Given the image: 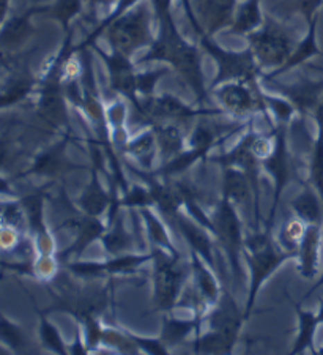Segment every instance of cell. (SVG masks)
<instances>
[{
    "instance_id": "e0dca14e",
    "label": "cell",
    "mask_w": 323,
    "mask_h": 355,
    "mask_svg": "<svg viewBox=\"0 0 323 355\" xmlns=\"http://www.w3.org/2000/svg\"><path fill=\"white\" fill-rule=\"evenodd\" d=\"M292 210L306 225H323V202L315 188L306 185L303 191L292 200Z\"/></svg>"
},
{
    "instance_id": "5b68a950",
    "label": "cell",
    "mask_w": 323,
    "mask_h": 355,
    "mask_svg": "<svg viewBox=\"0 0 323 355\" xmlns=\"http://www.w3.org/2000/svg\"><path fill=\"white\" fill-rule=\"evenodd\" d=\"M109 40L115 53L130 55L132 51L150 42L148 18L143 10L132 11L117 19L109 28Z\"/></svg>"
},
{
    "instance_id": "ac0fdd59",
    "label": "cell",
    "mask_w": 323,
    "mask_h": 355,
    "mask_svg": "<svg viewBox=\"0 0 323 355\" xmlns=\"http://www.w3.org/2000/svg\"><path fill=\"white\" fill-rule=\"evenodd\" d=\"M105 250L109 254L120 256L125 253H132L136 248V240L126 231L122 221V216H117L111 225H107L106 232L100 239Z\"/></svg>"
},
{
    "instance_id": "4316f807",
    "label": "cell",
    "mask_w": 323,
    "mask_h": 355,
    "mask_svg": "<svg viewBox=\"0 0 323 355\" xmlns=\"http://www.w3.org/2000/svg\"><path fill=\"white\" fill-rule=\"evenodd\" d=\"M119 204L120 207L143 209V207H152V205H155V200L148 188L134 185V187H130V190L126 191L123 196L119 198Z\"/></svg>"
},
{
    "instance_id": "5bb4252c",
    "label": "cell",
    "mask_w": 323,
    "mask_h": 355,
    "mask_svg": "<svg viewBox=\"0 0 323 355\" xmlns=\"http://www.w3.org/2000/svg\"><path fill=\"white\" fill-rule=\"evenodd\" d=\"M252 187L251 182L243 169L226 166L224 168V191L222 196H226L235 207L238 205L241 210H250L252 207Z\"/></svg>"
},
{
    "instance_id": "8fae6325",
    "label": "cell",
    "mask_w": 323,
    "mask_h": 355,
    "mask_svg": "<svg viewBox=\"0 0 323 355\" xmlns=\"http://www.w3.org/2000/svg\"><path fill=\"white\" fill-rule=\"evenodd\" d=\"M68 142H70V135L63 137L62 141L57 142L53 147H49L48 150L40 153V157L33 163V173L46 177H59L62 174L70 173V171L79 169V166L73 164L67 158Z\"/></svg>"
},
{
    "instance_id": "cb8c5ba5",
    "label": "cell",
    "mask_w": 323,
    "mask_h": 355,
    "mask_svg": "<svg viewBox=\"0 0 323 355\" xmlns=\"http://www.w3.org/2000/svg\"><path fill=\"white\" fill-rule=\"evenodd\" d=\"M155 251L141 254V253H125L120 256H112L111 261L103 262L106 275H132L137 272V268L153 259Z\"/></svg>"
},
{
    "instance_id": "83f0119b",
    "label": "cell",
    "mask_w": 323,
    "mask_h": 355,
    "mask_svg": "<svg viewBox=\"0 0 323 355\" xmlns=\"http://www.w3.org/2000/svg\"><path fill=\"white\" fill-rule=\"evenodd\" d=\"M315 54H319V48H317V43H315V21H314L313 24H311L308 37H306L304 42L298 46V49L293 53V55L288 57V60L286 62V65L282 70L302 64V62H304L306 59H309V57H313Z\"/></svg>"
},
{
    "instance_id": "7402d4cb",
    "label": "cell",
    "mask_w": 323,
    "mask_h": 355,
    "mask_svg": "<svg viewBox=\"0 0 323 355\" xmlns=\"http://www.w3.org/2000/svg\"><path fill=\"white\" fill-rule=\"evenodd\" d=\"M141 210V216L143 223H146L147 227V234L148 239L152 240L153 246H158V248H163L166 251H169L172 254H180L178 250L175 248V245L172 243L171 234L167 231V227L164 226V223L159 220V216L155 214V211L150 207H143Z\"/></svg>"
},
{
    "instance_id": "8d00e7d4",
    "label": "cell",
    "mask_w": 323,
    "mask_h": 355,
    "mask_svg": "<svg viewBox=\"0 0 323 355\" xmlns=\"http://www.w3.org/2000/svg\"><path fill=\"white\" fill-rule=\"evenodd\" d=\"M320 286H323V273H322V277L319 278V282H317V283H315V284L313 286V289H311V291L308 292V294H306V295H304V299H308V297H309V295H313V294H314V292H315L317 289H319V288H320Z\"/></svg>"
},
{
    "instance_id": "44dd1931",
    "label": "cell",
    "mask_w": 323,
    "mask_h": 355,
    "mask_svg": "<svg viewBox=\"0 0 323 355\" xmlns=\"http://www.w3.org/2000/svg\"><path fill=\"white\" fill-rule=\"evenodd\" d=\"M286 95L298 107L299 112L315 111L320 103V95L323 92V83H303L292 87L284 89Z\"/></svg>"
},
{
    "instance_id": "30bf717a",
    "label": "cell",
    "mask_w": 323,
    "mask_h": 355,
    "mask_svg": "<svg viewBox=\"0 0 323 355\" xmlns=\"http://www.w3.org/2000/svg\"><path fill=\"white\" fill-rule=\"evenodd\" d=\"M322 246V225H308L298 246V272L303 278L311 279L319 272Z\"/></svg>"
},
{
    "instance_id": "484cf974",
    "label": "cell",
    "mask_w": 323,
    "mask_h": 355,
    "mask_svg": "<svg viewBox=\"0 0 323 355\" xmlns=\"http://www.w3.org/2000/svg\"><path fill=\"white\" fill-rule=\"evenodd\" d=\"M101 345L111 347L120 354H137V351H139L136 343L130 338L128 331L117 327H105Z\"/></svg>"
},
{
    "instance_id": "603a6c76",
    "label": "cell",
    "mask_w": 323,
    "mask_h": 355,
    "mask_svg": "<svg viewBox=\"0 0 323 355\" xmlns=\"http://www.w3.org/2000/svg\"><path fill=\"white\" fill-rule=\"evenodd\" d=\"M298 313V320H299V329H298V336L295 345L292 347L290 354H302L306 349H311L315 354L314 349V336L315 330L319 327V319H317V314L311 311H304L302 308L297 306Z\"/></svg>"
},
{
    "instance_id": "6da1fadb",
    "label": "cell",
    "mask_w": 323,
    "mask_h": 355,
    "mask_svg": "<svg viewBox=\"0 0 323 355\" xmlns=\"http://www.w3.org/2000/svg\"><path fill=\"white\" fill-rule=\"evenodd\" d=\"M245 256L246 262L250 264L251 270V284H250V295H247L246 308H245V320L250 318L254 302L257 299V294L263 283L273 275L278 268L288 259H295L298 253L293 251H286L281 248L279 243H276L271 239V229L265 227L262 234L250 236L245 239Z\"/></svg>"
},
{
    "instance_id": "74e56055",
    "label": "cell",
    "mask_w": 323,
    "mask_h": 355,
    "mask_svg": "<svg viewBox=\"0 0 323 355\" xmlns=\"http://www.w3.org/2000/svg\"><path fill=\"white\" fill-rule=\"evenodd\" d=\"M317 319H319V324H323V299L320 300V308L319 313H317Z\"/></svg>"
},
{
    "instance_id": "9a60e30c",
    "label": "cell",
    "mask_w": 323,
    "mask_h": 355,
    "mask_svg": "<svg viewBox=\"0 0 323 355\" xmlns=\"http://www.w3.org/2000/svg\"><path fill=\"white\" fill-rule=\"evenodd\" d=\"M98 174H100V169L91 166L90 182L79 198L80 210L91 216H101L106 210H109L112 202V193H107L103 188Z\"/></svg>"
},
{
    "instance_id": "d6a6232c",
    "label": "cell",
    "mask_w": 323,
    "mask_h": 355,
    "mask_svg": "<svg viewBox=\"0 0 323 355\" xmlns=\"http://www.w3.org/2000/svg\"><path fill=\"white\" fill-rule=\"evenodd\" d=\"M268 103L271 106H273L274 114L278 116V119L281 122H288L293 114V106L288 105L286 101H281V100H271L268 98Z\"/></svg>"
},
{
    "instance_id": "ffe728a7",
    "label": "cell",
    "mask_w": 323,
    "mask_h": 355,
    "mask_svg": "<svg viewBox=\"0 0 323 355\" xmlns=\"http://www.w3.org/2000/svg\"><path fill=\"white\" fill-rule=\"evenodd\" d=\"M123 150L137 159L143 171L152 169L155 155H157L158 144H157V135H155L153 128L148 131H143L139 136L132 137L126 142Z\"/></svg>"
},
{
    "instance_id": "e575fe53",
    "label": "cell",
    "mask_w": 323,
    "mask_h": 355,
    "mask_svg": "<svg viewBox=\"0 0 323 355\" xmlns=\"http://www.w3.org/2000/svg\"><path fill=\"white\" fill-rule=\"evenodd\" d=\"M13 159H15V152L11 150L8 142L0 141V168H5V166L11 164L13 163Z\"/></svg>"
},
{
    "instance_id": "52a82bcc",
    "label": "cell",
    "mask_w": 323,
    "mask_h": 355,
    "mask_svg": "<svg viewBox=\"0 0 323 355\" xmlns=\"http://www.w3.org/2000/svg\"><path fill=\"white\" fill-rule=\"evenodd\" d=\"M65 227L70 229L74 234V242L65 253L59 254L62 261L79 259L84 251L87 250L95 240H100L107 229V226H105L100 220H98V216L87 215L84 214V211L80 215L71 216V218L65 223Z\"/></svg>"
},
{
    "instance_id": "7c38bea8",
    "label": "cell",
    "mask_w": 323,
    "mask_h": 355,
    "mask_svg": "<svg viewBox=\"0 0 323 355\" xmlns=\"http://www.w3.org/2000/svg\"><path fill=\"white\" fill-rule=\"evenodd\" d=\"M216 95L222 106L235 116H246L256 110H263V103L243 84H226L216 92Z\"/></svg>"
},
{
    "instance_id": "f1b7e54d",
    "label": "cell",
    "mask_w": 323,
    "mask_h": 355,
    "mask_svg": "<svg viewBox=\"0 0 323 355\" xmlns=\"http://www.w3.org/2000/svg\"><path fill=\"white\" fill-rule=\"evenodd\" d=\"M40 334H42L43 345L48 347L49 351H53L55 354H68V347L65 346V343H63L59 330L44 318L42 319V330H40Z\"/></svg>"
},
{
    "instance_id": "2e32d148",
    "label": "cell",
    "mask_w": 323,
    "mask_h": 355,
    "mask_svg": "<svg viewBox=\"0 0 323 355\" xmlns=\"http://www.w3.org/2000/svg\"><path fill=\"white\" fill-rule=\"evenodd\" d=\"M153 131L157 135V144L163 163L171 162L172 158L180 155L186 150V141L182 135V130L175 123H161L153 125Z\"/></svg>"
},
{
    "instance_id": "9c48e42d",
    "label": "cell",
    "mask_w": 323,
    "mask_h": 355,
    "mask_svg": "<svg viewBox=\"0 0 323 355\" xmlns=\"http://www.w3.org/2000/svg\"><path fill=\"white\" fill-rule=\"evenodd\" d=\"M172 225L175 226L182 237L186 240L191 251H195L207 264L215 267V256H213V242L210 234L205 231L204 226H200L198 221H194L191 216L183 215L178 211L177 215L169 218Z\"/></svg>"
},
{
    "instance_id": "d4e9b609",
    "label": "cell",
    "mask_w": 323,
    "mask_h": 355,
    "mask_svg": "<svg viewBox=\"0 0 323 355\" xmlns=\"http://www.w3.org/2000/svg\"><path fill=\"white\" fill-rule=\"evenodd\" d=\"M306 223L298 218V216H292L290 220H287L284 225L281 226L278 232V243L281 248L286 251H293V253H298V246L306 231Z\"/></svg>"
},
{
    "instance_id": "4dcf8cb0",
    "label": "cell",
    "mask_w": 323,
    "mask_h": 355,
    "mask_svg": "<svg viewBox=\"0 0 323 355\" xmlns=\"http://www.w3.org/2000/svg\"><path fill=\"white\" fill-rule=\"evenodd\" d=\"M0 336L3 338L8 345L16 349V351H21V349L26 347V336L22 334V330L16 325L7 322V320H2L0 322Z\"/></svg>"
},
{
    "instance_id": "d6986e66",
    "label": "cell",
    "mask_w": 323,
    "mask_h": 355,
    "mask_svg": "<svg viewBox=\"0 0 323 355\" xmlns=\"http://www.w3.org/2000/svg\"><path fill=\"white\" fill-rule=\"evenodd\" d=\"M200 324H202V320H199L195 316L191 320L164 316L163 318V330H161L159 340L166 346L167 351H171L172 347L178 346L182 341L186 340L188 335L191 334V331L195 330L199 335Z\"/></svg>"
},
{
    "instance_id": "8992f818",
    "label": "cell",
    "mask_w": 323,
    "mask_h": 355,
    "mask_svg": "<svg viewBox=\"0 0 323 355\" xmlns=\"http://www.w3.org/2000/svg\"><path fill=\"white\" fill-rule=\"evenodd\" d=\"M254 54L265 65H279L288 60L292 53V40L278 27H265L251 35Z\"/></svg>"
},
{
    "instance_id": "f546056e",
    "label": "cell",
    "mask_w": 323,
    "mask_h": 355,
    "mask_svg": "<svg viewBox=\"0 0 323 355\" xmlns=\"http://www.w3.org/2000/svg\"><path fill=\"white\" fill-rule=\"evenodd\" d=\"M259 22H261V13H259L257 3L252 0V2L246 3L245 7L240 10L238 18H236V22H235V31L250 32L254 27L259 26Z\"/></svg>"
},
{
    "instance_id": "836d02e7",
    "label": "cell",
    "mask_w": 323,
    "mask_h": 355,
    "mask_svg": "<svg viewBox=\"0 0 323 355\" xmlns=\"http://www.w3.org/2000/svg\"><path fill=\"white\" fill-rule=\"evenodd\" d=\"M89 347L85 345V340L80 338V330L79 327L74 331V343L71 346H68V354H76V355H82V354H89Z\"/></svg>"
},
{
    "instance_id": "ab89813d",
    "label": "cell",
    "mask_w": 323,
    "mask_h": 355,
    "mask_svg": "<svg viewBox=\"0 0 323 355\" xmlns=\"http://www.w3.org/2000/svg\"><path fill=\"white\" fill-rule=\"evenodd\" d=\"M317 354H323V347H322V349H320V351H319V352H317Z\"/></svg>"
},
{
    "instance_id": "f35d334b",
    "label": "cell",
    "mask_w": 323,
    "mask_h": 355,
    "mask_svg": "<svg viewBox=\"0 0 323 355\" xmlns=\"http://www.w3.org/2000/svg\"><path fill=\"white\" fill-rule=\"evenodd\" d=\"M7 190H8V185L0 179V191H7Z\"/></svg>"
},
{
    "instance_id": "4fadbf2b",
    "label": "cell",
    "mask_w": 323,
    "mask_h": 355,
    "mask_svg": "<svg viewBox=\"0 0 323 355\" xmlns=\"http://www.w3.org/2000/svg\"><path fill=\"white\" fill-rule=\"evenodd\" d=\"M191 273L194 278V289L202 297L207 305L213 308L221 300V288L213 273V267L207 264L202 257L191 251Z\"/></svg>"
},
{
    "instance_id": "ba28073f",
    "label": "cell",
    "mask_w": 323,
    "mask_h": 355,
    "mask_svg": "<svg viewBox=\"0 0 323 355\" xmlns=\"http://www.w3.org/2000/svg\"><path fill=\"white\" fill-rule=\"evenodd\" d=\"M207 49L210 51L211 55L216 57L219 65V74L215 81V85L219 83L229 81V79H245V81L252 83L256 78V65H254L251 51L245 53H224L216 46L205 43Z\"/></svg>"
},
{
    "instance_id": "d590c367",
    "label": "cell",
    "mask_w": 323,
    "mask_h": 355,
    "mask_svg": "<svg viewBox=\"0 0 323 355\" xmlns=\"http://www.w3.org/2000/svg\"><path fill=\"white\" fill-rule=\"evenodd\" d=\"M314 117H315L317 125H319V131H322L323 133V100L319 103V106L315 107Z\"/></svg>"
},
{
    "instance_id": "3957f363",
    "label": "cell",
    "mask_w": 323,
    "mask_h": 355,
    "mask_svg": "<svg viewBox=\"0 0 323 355\" xmlns=\"http://www.w3.org/2000/svg\"><path fill=\"white\" fill-rule=\"evenodd\" d=\"M211 220L213 226H215L213 236L219 240V243L222 245L224 251L227 253L230 267H232V277L238 279L241 278L240 254L245 246L238 211H236L235 205L226 196H222L221 200L216 204L215 214L211 215Z\"/></svg>"
},
{
    "instance_id": "277c9868",
    "label": "cell",
    "mask_w": 323,
    "mask_h": 355,
    "mask_svg": "<svg viewBox=\"0 0 323 355\" xmlns=\"http://www.w3.org/2000/svg\"><path fill=\"white\" fill-rule=\"evenodd\" d=\"M262 169L267 173L271 179L274 182V196H273V205H271L270 218L267 221V229L273 227L274 216H276V209H278L279 199L284 193V188L287 183L293 179L295 175V164H293V159L290 152H288L287 147V139H286V131L284 127H278L274 130V148L273 152L261 162Z\"/></svg>"
},
{
    "instance_id": "1f68e13d",
    "label": "cell",
    "mask_w": 323,
    "mask_h": 355,
    "mask_svg": "<svg viewBox=\"0 0 323 355\" xmlns=\"http://www.w3.org/2000/svg\"><path fill=\"white\" fill-rule=\"evenodd\" d=\"M128 335L131 340L136 343V346L139 347V351H143L147 354H169V351H167L166 346L161 343V340H147V338L137 336L134 334H131V331H128Z\"/></svg>"
},
{
    "instance_id": "7a4b0ae2",
    "label": "cell",
    "mask_w": 323,
    "mask_h": 355,
    "mask_svg": "<svg viewBox=\"0 0 323 355\" xmlns=\"http://www.w3.org/2000/svg\"><path fill=\"white\" fill-rule=\"evenodd\" d=\"M153 303L159 311L169 313L178 306L183 288L188 283V267L180 254L153 246Z\"/></svg>"
}]
</instances>
